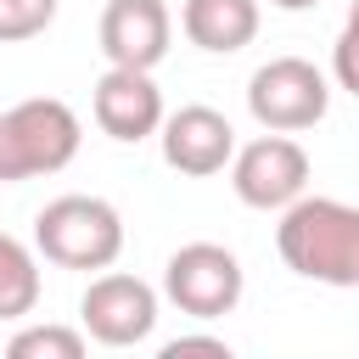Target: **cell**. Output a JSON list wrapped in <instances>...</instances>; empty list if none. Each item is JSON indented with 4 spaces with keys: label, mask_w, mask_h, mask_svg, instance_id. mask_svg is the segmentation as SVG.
Wrapping results in <instances>:
<instances>
[{
    "label": "cell",
    "mask_w": 359,
    "mask_h": 359,
    "mask_svg": "<svg viewBox=\"0 0 359 359\" xmlns=\"http://www.w3.org/2000/svg\"><path fill=\"white\" fill-rule=\"evenodd\" d=\"M275 247L292 275L320 286H359V208L337 196H297L280 208Z\"/></svg>",
    "instance_id": "cell-1"
},
{
    "label": "cell",
    "mask_w": 359,
    "mask_h": 359,
    "mask_svg": "<svg viewBox=\"0 0 359 359\" xmlns=\"http://www.w3.org/2000/svg\"><path fill=\"white\" fill-rule=\"evenodd\" d=\"M34 247L56 269H112L123 252V213L107 196H56L34 219Z\"/></svg>",
    "instance_id": "cell-2"
},
{
    "label": "cell",
    "mask_w": 359,
    "mask_h": 359,
    "mask_svg": "<svg viewBox=\"0 0 359 359\" xmlns=\"http://www.w3.org/2000/svg\"><path fill=\"white\" fill-rule=\"evenodd\" d=\"M79 112L56 95H28L6 112V168H0V185L11 180H39V174H56L79 157Z\"/></svg>",
    "instance_id": "cell-3"
},
{
    "label": "cell",
    "mask_w": 359,
    "mask_h": 359,
    "mask_svg": "<svg viewBox=\"0 0 359 359\" xmlns=\"http://www.w3.org/2000/svg\"><path fill=\"white\" fill-rule=\"evenodd\" d=\"M241 286H247L241 258H236L230 247H219V241H185V247L168 252V264H163V297H168L180 314H191V320H219V314H230V309L241 303Z\"/></svg>",
    "instance_id": "cell-4"
},
{
    "label": "cell",
    "mask_w": 359,
    "mask_h": 359,
    "mask_svg": "<svg viewBox=\"0 0 359 359\" xmlns=\"http://www.w3.org/2000/svg\"><path fill=\"white\" fill-rule=\"evenodd\" d=\"M331 107V84L314 62L303 56H269L252 79H247V112L264 123V129H280V135H297V129H314Z\"/></svg>",
    "instance_id": "cell-5"
},
{
    "label": "cell",
    "mask_w": 359,
    "mask_h": 359,
    "mask_svg": "<svg viewBox=\"0 0 359 359\" xmlns=\"http://www.w3.org/2000/svg\"><path fill=\"white\" fill-rule=\"evenodd\" d=\"M230 185H236V196H241L247 208L280 213V208H292V202L309 191V151H303L292 135L269 129V135L247 140V146L230 157Z\"/></svg>",
    "instance_id": "cell-6"
},
{
    "label": "cell",
    "mask_w": 359,
    "mask_h": 359,
    "mask_svg": "<svg viewBox=\"0 0 359 359\" xmlns=\"http://www.w3.org/2000/svg\"><path fill=\"white\" fill-rule=\"evenodd\" d=\"M79 320H84V337H95L101 348H135L151 337L157 325V292L140 280V275H123V269H107L84 286L79 297Z\"/></svg>",
    "instance_id": "cell-7"
},
{
    "label": "cell",
    "mask_w": 359,
    "mask_h": 359,
    "mask_svg": "<svg viewBox=\"0 0 359 359\" xmlns=\"http://www.w3.org/2000/svg\"><path fill=\"white\" fill-rule=\"evenodd\" d=\"M90 107H95L101 135H112V140H123V146L157 135L163 118H168V112H163V90L151 84V73H146V67H112V62H107V73L95 79Z\"/></svg>",
    "instance_id": "cell-8"
},
{
    "label": "cell",
    "mask_w": 359,
    "mask_h": 359,
    "mask_svg": "<svg viewBox=\"0 0 359 359\" xmlns=\"http://www.w3.org/2000/svg\"><path fill=\"white\" fill-rule=\"evenodd\" d=\"M157 140H163V163H168L174 174H191V180H208V174H219V168L236 157V129H230V118L213 112V107H202V101L168 112L163 129H157Z\"/></svg>",
    "instance_id": "cell-9"
},
{
    "label": "cell",
    "mask_w": 359,
    "mask_h": 359,
    "mask_svg": "<svg viewBox=\"0 0 359 359\" xmlns=\"http://www.w3.org/2000/svg\"><path fill=\"white\" fill-rule=\"evenodd\" d=\"M174 17L163 0H107L101 11V56L112 67H157L168 56Z\"/></svg>",
    "instance_id": "cell-10"
},
{
    "label": "cell",
    "mask_w": 359,
    "mask_h": 359,
    "mask_svg": "<svg viewBox=\"0 0 359 359\" xmlns=\"http://www.w3.org/2000/svg\"><path fill=\"white\" fill-rule=\"evenodd\" d=\"M180 28L196 50L208 56H230L241 45H252L258 34V0H185Z\"/></svg>",
    "instance_id": "cell-11"
},
{
    "label": "cell",
    "mask_w": 359,
    "mask_h": 359,
    "mask_svg": "<svg viewBox=\"0 0 359 359\" xmlns=\"http://www.w3.org/2000/svg\"><path fill=\"white\" fill-rule=\"evenodd\" d=\"M39 303V264L34 252L0 230V320H22Z\"/></svg>",
    "instance_id": "cell-12"
},
{
    "label": "cell",
    "mask_w": 359,
    "mask_h": 359,
    "mask_svg": "<svg viewBox=\"0 0 359 359\" xmlns=\"http://www.w3.org/2000/svg\"><path fill=\"white\" fill-rule=\"evenodd\" d=\"M11 359H84V331L73 325H22L6 342Z\"/></svg>",
    "instance_id": "cell-13"
},
{
    "label": "cell",
    "mask_w": 359,
    "mask_h": 359,
    "mask_svg": "<svg viewBox=\"0 0 359 359\" xmlns=\"http://www.w3.org/2000/svg\"><path fill=\"white\" fill-rule=\"evenodd\" d=\"M56 22V0H0V45H22Z\"/></svg>",
    "instance_id": "cell-14"
},
{
    "label": "cell",
    "mask_w": 359,
    "mask_h": 359,
    "mask_svg": "<svg viewBox=\"0 0 359 359\" xmlns=\"http://www.w3.org/2000/svg\"><path fill=\"white\" fill-rule=\"evenodd\" d=\"M331 73H337V84L348 95H359V28H348V22H342V34L331 45Z\"/></svg>",
    "instance_id": "cell-15"
},
{
    "label": "cell",
    "mask_w": 359,
    "mask_h": 359,
    "mask_svg": "<svg viewBox=\"0 0 359 359\" xmlns=\"http://www.w3.org/2000/svg\"><path fill=\"white\" fill-rule=\"evenodd\" d=\"M185 353H213V359H230V342H224V337H174V342H163V359H185Z\"/></svg>",
    "instance_id": "cell-16"
},
{
    "label": "cell",
    "mask_w": 359,
    "mask_h": 359,
    "mask_svg": "<svg viewBox=\"0 0 359 359\" xmlns=\"http://www.w3.org/2000/svg\"><path fill=\"white\" fill-rule=\"evenodd\" d=\"M269 6H280V11H309V6H320V0H269Z\"/></svg>",
    "instance_id": "cell-17"
},
{
    "label": "cell",
    "mask_w": 359,
    "mask_h": 359,
    "mask_svg": "<svg viewBox=\"0 0 359 359\" xmlns=\"http://www.w3.org/2000/svg\"><path fill=\"white\" fill-rule=\"evenodd\" d=\"M348 28H359V0H348Z\"/></svg>",
    "instance_id": "cell-18"
},
{
    "label": "cell",
    "mask_w": 359,
    "mask_h": 359,
    "mask_svg": "<svg viewBox=\"0 0 359 359\" xmlns=\"http://www.w3.org/2000/svg\"><path fill=\"white\" fill-rule=\"evenodd\" d=\"M0 168H6V112H0Z\"/></svg>",
    "instance_id": "cell-19"
}]
</instances>
